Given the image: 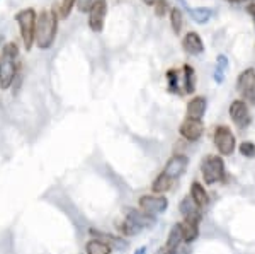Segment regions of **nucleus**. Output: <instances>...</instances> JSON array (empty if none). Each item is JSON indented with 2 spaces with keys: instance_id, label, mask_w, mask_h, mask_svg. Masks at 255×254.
Here are the masks:
<instances>
[{
  "instance_id": "f03ea898",
  "label": "nucleus",
  "mask_w": 255,
  "mask_h": 254,
  "mask_svg": "<svg viewBox=\"0 0 255 254\" xmlns=\"http://www.w3.org/2000/svg\"><path fill=\"white\" fill-rule=\"evenodd\" d=\"M17 56L19 50L15 43H7L2 48V53H0V89L2 91H7L14 85L19 70Z\"/></svg>"
},
{
  "instance_id": "423d86ee",
  "label": "nucleus",
  "mask_w": 255,
  "mask_h": 254,
  "mask_svg": "<svg viewBox=\"0 0 255 254\" xmlns=\"http://www.w3.org/2000/svg\"><path fill=\"white\" fill-rule=\"evenodd\" d=\"M213 140H215V145L218 149V152L221 155H232L235 152L237 147V140L235 135L232 133V130L228 126H216L215 135H213Z\"/></svg>"
},
{
  "instance_id": "f704fd0d",
  "label": "nucleus",
  "mask_w": 255,
  "mask_h": 254,
  "mask_svg": "<svg viewBox=\"0 0 255 254\" xmlns=\"http://www.w3.org/2000/svg\"><path fill=\"white\" fill-rule=\"evenodd\" d=\"M226 2H232V3H245V2H252V0H226Z\"/></svg>"
},
{
  "instance_id": "cd10ccee",
  "label": "nucleus",
  "mask_w": 255,
  "mask_h": 254,
  "mask_svg": "<svg viewBox=\"0 0 255 254\" xmlns=\"http://www.w3.org/2000/svg\"><path fill=\"white\" fill-rule=\"evenodd\" d=\"M240 154L247 159H254L255 157V143L252 142H242L240 143Z\"/></svg>"
},
{
  "instance_id": "dca6fc26",
  "label": "nucleus",
  "mask_w": 255,
  "mask_h": 254,
  "mask_svg": "<svg viewBox=\"0 0 255 254\" xmlns=\"http://www.w3.org/2000/svg\"><path fill=\"white\" fill-rule=\"evenodd\" d=\"M179 2L186 7L191 19L194 20L196 24H208L209 20L215 17V10L209 9V7H189L186 3V0H179Z\"/></svg>"
},
{
  "instance_id": "f3484780",
  "label": "nucleus",
  "mask_w": 255,
  "mask_h": 254,
  "mask_svg": "<svg viewBox=\"0 0 255 254\" xmlns=\"http://www.w3.org/2000/svg\"><path fill=\"white\" fill-rule=\"evenodd\" d=\"M182 48L189 55H201L204 53V43L196 31H189L182 39Z\"/></svg>"
},
{
  "instance_id": "393cba45",
  "label": "nucleus",
  "mask_w": 255,
  "mask_h": 254,
  "mask_svg": "<svg viewBox=\"0 0 255 254\" xmlns=\"http://www.w3.org/2000/svg\"><path fill=\"white\" fill-rule=\"evenodd\" d=\"M167 87L168 92L172 94H182V91H180V73L175 68H170L167 72Z\"/></svg>"
},
{
  "instance_id": "7c9ffc66",
  "label": "nucleus",
  "mask_w": 255,
  "mask_h": 254,
  "mask_svg": "<svg viewBox=\"0 0 255 254\" xmlns=\"http://www.w3.org/2000/svg\"><path fill=\"white\" fill-rule=\"evenodd\" d=\"M218 68H221V70H226L228 68V58H226V55H218Z\"/></svg>"
},
{
  "instance_id": "4be33fe9",
  "label": "nucleus",
  "mask_w": 255,
  "mask_h": 254,
  "mask_svg": "<svg viewBox=\"0 0 255 254\" xmlns=\"http://www.w3.org/2000/svg\"><path fill=\"white\" fill-rule=\"evenodd\" d=\"M116 229H118V232L119 234H123V236H126V237H133V236H136L139 234V232L143 231L141 227H138L134 222H131L129 219H123V220H118L116 222Z\"/></svg>"
},
{
  "instance_id": "39448f33",
  "label": "nucleus",
  "mask_w": 255,
  "mask_h": 254,
  "mask_svg": "<svg viewBox=\"0 0 255 254\" xmlns=\"http://www.w3.org/2000/svg\"><path fill=\"white\" fill-rule=\"evenodd\" d=\"M237 91L242 94V101L245 104H255V70L247 68L237 79Z\"/></svg>"
},
{
  "instance_id": "bb28decb",
  "label": "nucleus",
  "mask_w": 255,
  "mask_h": 254,
  "mask_svg": "<svg viewBox=\"0 0 255 254\" xmlns=\"http://www.w3.org/2000/svg\"><path fill=\"white\" fill-rule=\"evenodd\" d=\"M75 5H77V0H61L58 9H55V10L60 19H67L68 15L72 14V9Z\"/></svg>"
},
{
  "instance_id": "f257e3e1",
  "label": "nucleus",
  "mask_w": 255,
  "mask_h": 254,
  "mask_svg": "<svg viewBox=\"0 0 255 254\" xmlns=\"http://www.w3.org/2000/svg\"><path fill=\"white\" fill-rule=\"evenodd\" d=\"M58 14L55 9L43 10L36 19L34 44L39 50H49L55 44L56 32H58Z\"/></svg>"
},
{
  "instance_id": "e433bc0d",
  "label": "nucleus",
  "mask_w": 255,
  "mask_h": 254,
  "mask_svg": "<svg viewBox=\"0 0 255 254\" xmlns=\"http://www.w3.org/2000/svg\"><path fill=\"white\" fill-rule=\"evenodd\" d=\"M170 254H186V251H182V249L179 248V249H175V251H174V253H170Z\"/></svg>"
},
{
  "instance_id": "9d476101",
  "label": "nucleus",
  "mask_w": 255,
  "mask_h": 254,
  "mask_svg": "<svg viewBox=\"0 0 255 254\" xmlns=\"http://www.w3.org/2000/svg\"><path fill=\"white\" fill-rule=\"evenodd\" d=\"M187 166H189V159L186 157V155H184V154H175L167 161L162 173L167 174L168 178L177 179V178H180V176L186 173Z\"/></svg>"
},
{
  "instance_id": "c756f323",
  "label": "nucleus",
  "mask_w": 255,
  "mask_h": 254,
  "mask_svg": "<svg viewBox=\"0 0 255 254\" xmlns=\"http://www.w3.org/2000/svg\"><path fill=\"white\" fill-rule=\"evenodd\" d=\"M94 3H96V0H77V9L80 12H89Z\"/></svg>"
},
{
  "instance_id": "9b49d317",
  "label": "nucleus",
  "mask_w": 255,
  "mask_h": 254,
  "mask_svg": "<svg viewBox=\"0 0 255 254\" xmlns=\"http://www.w3.org/2000/svg\"><path fill=\"white\" fill-rule=\"evenodd\" d=\"M179 133L182 135V138H186L187 142H197L204 133V125L201 120H191V118H186V120L180 123Z\"/></svg>"
},
{
  "instance_id": "ddd939ff",
  "label": "nucleus",
  "mask_w": 255,
  "mask_h": 254,
  "mask_svg": "<svg viewBox=\"0 0 255 254\" xmlns=\"http://www.w3.org/2000/svg\"><path fill=\"white\" fill-rule=\"evenodd\" d=\"M179 210H180V214H182L184 220H191V222L199 224L201 219H203L201 207L199 205H196V202L191 198V196L182 198V202H180V205H179Z\"/></svg>"
},
{
  "instance_id": "c9c22d12",
  "label": "nucleus",
  "mask_w": 255,
  "mask_h": 254,
  "mask_svg": "<svg viewBox=\"0 0 255 254\" xmlns=\"http://www.w3.org/2000/svg\"><path fill=\"white\" fill-rule=\"evenodd\" d=\"M134 254H146V246H141L139 249H136V253Z\"/></svg>"
},
{
  "instance_id": "2eb2a0df",
  "label": "nucleus",
  "mask_w": 255,
  "mask_h": 254,
  "mask_svg": "<svg viewBox=\"0 0 255 254\" xmlns=\"http://www.w3.org/2000/svg\"><path fill=\"white\" fill-rule=\"evenodd\" d=\"M89 232H90V236H92L94 239H99V241H102V243L109 244L113 249H118V251H125V249H128V241H125L123 237L108 234V232L96 231V229H90Z\"/></svg>"
},
{
  "instance_id": "f8f14e48",
  "label": "nucleus",
  "mask_w": 255,
  "mask_h": 254,
  "mask_svg": "<svg viewBox=\"0 0 255 254\" xmlns=\"http://www.w3.org/2000/svg\"><path fill=\"white\" fill-rule=\"evenodd\" d=\"M125 217H126V219H129L131 222H134L138 227H141V229L153 227V225L157 224V219H155L153 215L146 214V212L139 210V208L136 210V208H133V207H126L125 208Z\"/></svg>"
},
{
  "instance_id": "2f4dec72",
  "label": "nucleus",
  "mask_w": 255,
  "mask_h": 254,
  "mask_svg": "<svg viewBox=\"0 0 255 254\" xmlns=\"http://www.w3.org/2000/svg\"><path fill=\"white\" fill-rule=\"evenodd\" d=\"M215 82L216 84H223L225 82V70H221V68H218V67L215 70Z\"/></svg>"
},
{
  "instance_id": "72a5a7b5",
  "label": "nucleus",
  "mask_w": 255,
  "mask_h": 254,
  "mask_svg": "<svg viewBox=\"0 0 255 254\" xmlns=\"http://www.w3.org/2000/svg\"><path fill=\"white\" fill-rule=\"evenodd\" d=\"M143 3H145V5H148V7H153L155 5V2H157V0H141Z\"/></svg>"
},
{
  "instance_id": "a878e982",
  "label": "nucleus",
  "mask_w": 255,
  "mask_h": 254,
  "mask_svg": "<svg viewBox=\"0 0 255 254\" xmlns=\"http://www.w3.org/2000/svg\"><path fill=\"white\" fill-rule=\"evenodd\" d=\"M170 26H172V31L179 36L184 27V15L179 7H174V9L170 10Z\"/></svg>"
},
{
  "instance_id": "aec40b11",
  "label": "nucleus",
  "mask_w": 255,
  "mask_h": 254,
  "mask_svg": "<svg viewBox=\"0 0 255 254\" xmlns=\"http://www.w3.org/2000/svg\"><path fill=\"white\" fill-rule=\"evenodd\" d=\"M172 184H174V179L168 178L167 174L160 173L157 178L153 179V183H151V191H153V195H163L170 190Z\"/></svg>"
},
{
  "instance_id": "b1692460",
  "label": "nucleus",
  "mask_w": 255,
  "mask_h": 254,
  "mask_svg": "<svg viewBox=\"0 0 255 254\" xmlns=\"http://www.w3.org/2000/svg\"><path fill=\"white\" fill-rule=\"evenodd\" d=\"M85 253L87 254H111L113 253V248H111L109 244L92 237V239L87 241V244H85Z\"/></svg>"
},
{
  "instance_id": "0eeeda50",
  "label": "nucleus",
  "mask_w": 255,
  "mask_h": 254,
  "mask_svg": "<svg viewBox=\"0 0 255 254\" xmlns=\"http://www.w3.org/2000/svg\"><path fill=\"white\" fill-rule=\"evenodd\" d=\"M139 210L146 212L150 215H158L168 208V200L165 198V195H143L138 200Z\"/></svg>"
},
{
  "instance_id": "1a4fd4ad",
  "label": "nucleus",
  "mask_w": 255,
  "mask_h": 254,
  "mask_svg": "<svg viewBox=\"0 0 255 254\" xmlns=\"http://www.w3.org/2000/svg\"><path fill=\"white\" fill-rule=\"evenodd\" d=\"M108 15V0H96L89 10V27L94 32H102L104 29V20Z\"/></svg>"
},
{
  "instance_id": "a211bd4d",
  "label": "nucleus",
  "mask_w": 255,
  "mask_h": 254,
  "mask_svg": "<svg viewBox=\"0 0 255 254\" xmlns=\"http://www.w3.org/2000/svg\"><path fill=\"white\" fill-rule=\"evenodd\" d=\"M199 224L196 222H191V220H182L180 222V232H182V241L186 244H191L194 243L197 239V236H199V227H197Z\"/></svg>"
},
{
  "instance_id": "5701e85b",
  "label": "nucleus",
  "mask_w": 255,
  "mask_h": 254,
  "mask_svg": "<svg viewBox=\"0 0 255 254\" xmlns=\"http://www.w3.org/2000/svg\"><path fill=\"white\" fill-rule=\"evenodd\" d=\"M182 80H184V92L192 94L196 91V70L191 65L182 67Z\"/></svg>"
},
{
  "instance_id": "4468645a",
  "label": "nucleus",
  "mask_w": 255,
  "mask_h": 254,
  "mask_svg": "<svg viewBox=\"0 0 255 254\" xmlns=\"http://www.w3.org/2000/svg\"><path fill=\"white\" fill-rule=\"evenodd\" d=\"M206 109H208L206 97L196 96V97H192V99L187 102L186 114H187V118H191V120H203Z\"/></svg>"
},
{
  "instance_id": "473e14b6",
  "label": "nucleus",
  "mask_w": 255,
  "mask_h": 254,
  "mask_svg": "<svg viewBox=\"0 0 255 254\" xmlns=\"http://www.w3.org/2000/svg\"><path fill=\"white\" fill-rule=\"evenodd\" d=\"M245 10H247V14H249L250 17H254V19H255V2H250V3H247Z\"/></svg>"
},
{
  "instance_id": "6e6552de",
  "label": "nucleus",
  "mask_w": 255,
  "mask_h": 254,
  "mask_svg": "<svg viewBox=\"0 0 255 254\" xmlns=\"http://www.w3.org/2000/svg\"><path fill=\"white\" fill-rule=\"evenodd\" d=\"M230 118H232L233 125L237 126L238 130H245L250 126L252 123V116H250V111H249V106L245 104L242 99H235L230 104Z\"/></svg>"
},
{
  "instance_id": "20e7f679",
  "label": "nucleus",
  "mask_w": 255,
  "mask_h": 254,
  "mask_svg": "<svg viewBox=\"0 0 255 254\" xmlns=\"http://www.w3.org/2000/svg\"><path fill=\"white\" fill-rule=\"evenodd\" d=\"M201 174L206 184L220 183L225 176V162L220 155H206L201 162Z\"/></svg>"
},
{
  "instance_id": "6ab92c4d",
  "label": "nucleus",
  "mask_w": 255,
  "mask_h": 254,
  "mask_svg": "<svg viewBox=\"0 0 255 254\" xmlns=\"http://www.w3.org/2000/svg\"><path fill=\"white\" fill-rule=\"evenodd\" d=\"M180 243H182V232H180V222H179L170 229V232H168L167 244H165L167 254H170V253H174L175 249H179Z\"/></svg>"
},
{
  "instance_id": "412c9836",
  "label": "nucleus",
  "mask_w": 255,
  "mask_h": 254,
  "mask_svg": "<svg viewBox=\"0 0 255 254\" xmlns=\"http://www.w3.org/2000/svg\"><path fill=\"white\" fill-rule=\"evenodd\" d=\"M191 196L192 200L196 202V205H199L201 208L206 207V205L209 203V196H208V191L204 190V186L201 183L194 181L191 184Z\"/></svg>"
},
{
  "instance_id": "7ed1b4c3",
  "label": "nucleus",
  "mask_w": 255,
  "mask_h": 254,
  "mask_svg": "<svg viewBox=\"0 0 255 254\" xmlns=\"http://www.w3.org/2000/svg\"><path fill=\"white\" fill-rule=\"evenodd\" d=\"M36 19H38V14H36L34 9H22L15 14V22L19 24L20 29V38H22L24 48L27 51L34 46V32H36Z\"/></svg>"
},
{
  "instance_id": "c85d7f7f",
  "label": "nucleus",
  "mask_w": 255,
  "mask_h": 254,
  "mask_svg": "<svg viewBox=\"0 0 255 254\" xmlns=\"http://www.w3.org/2000/svg\"><path fill=\"white\" fill-rule=\"evenodd\" d=\"M153 7H155V15L157 17H163L168 12V0H157Z\"/></svg>"
}]
</instances>
